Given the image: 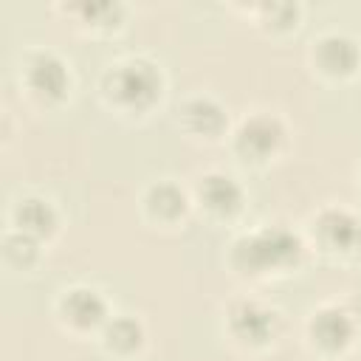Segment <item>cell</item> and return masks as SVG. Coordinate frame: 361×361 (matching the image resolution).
Wrapping results in <instances>:
<instances>
[{
	"mask_svg": "<svg viewBox=\"0 0 361 361\" xmlns=\"http://www.w3.org/2000/svg\"><path fill=\"white\" fill-rule=\"evenodd\" d=\"M299 259H302V240L282 226H265L259 231H251L240 237L231 251L234 268L254 276L296 265Z\"/></svg>",
	"mask_w": 361,
	"mask_h": 361,
	"instance_id": "1",
	"label": "cell"
},
{
	"mask_svg": "<svg viewBox=\"0 0 361 361\" xmlns=\"http://www.w3.org/2000/svg\"><path fill=\"white\" fill-rule=\"evenodd\" d=\"M164 79L161 71L147 59H124L104 71L102 93L110 104L127 113H141L152 107L161 96Z\"/></svg>",
	"mask_w": 361,
	"mask_h": 361,
	"instance_id": "2",
	"label": "cell"
},
{
	"mask_svg": "<svg viewBox=\"0 0 361 361\" xmlns=\"http://www.w3.org/2000/svg\"><path fill=\"white\" fill-rule=\"evenodd\" d=\"M285 141V127L276 116L271 113H257L245 118L234 135V149L245 161H268L271 155L279 152Z\"/></svg>",
	"mask_w": 361,
	"mask_h": 361,
	"instance_id": "3",
	"label": "cell"
},
{
	"mask_svg": "<svg viewBox=\"0 0 361 361\" xmlns=\"http://www.w3.org/2000/svg\"><path fill=\"white\" fill-rule=\"evenodd\" d=\"M313 234L327 251L336 254L361 251V220L347 209H324L313 223Z\"/></svg>",
	"mask_w": 361,
	"mask_h": 361,
	"instance_id": "4",
	"label": "cell"
},
{
	"mask_svg": "<svg viewBox=\"0 0 361 361\" xmlns=\"http://www.w3.org/2000/svg\"><path fill=\"white\" fill-rule=\"evenodd\" d=\"M68 82H71L68 68L56 54L37 51V54L28 56V62H25V85L31 87L34 96L51 99V102L62 99L65 90H68Z\"/></svg>",
	"mask_w": 361,
	"mask_h": 361,
	"instance_id": "5",
	"label": "cell"
},
{
	"mask_svg": "<svg viewBox=\"0 0 361 361\" xmlns=\"http://www.w3.org/2000/svg\"><path fill=\"white\" fill-rule=\"evenodd\" d=\"M228 330L237 341L259 347L276 333V313L262 307L259 302H237L228 310Z\"/></svg>",
	"mask_w": 361,
	"mask_h": 361,
	"instance_id": "6",
	"label": "cell"
},
{
	"mask_svg": "<svg viewBox=\"0 0 361 361\" xmlns=\"http://www.w3.org/2000/svg\"><path fill=\"white\" fill-rule=\"evenodd\" d=\"M307 333L313 338V344L324 353H338L353 341L355 333V319L350 316V310L341 307H322L313 313Z\"/></svg>",
	"mask_w": 361,
	"mask_h": 361,
	"instance_id": "7",
	"label": "cell"
},
{
	"mask_svg": "<svg viewBox=\"0 0 361 361\" xmlns=\"http://www.w3.org/2000/svg\"><path fill=\"white\" fill-rule=\"evenodd\" d=\"M361 51L347 34H324L313 42V62L327 76H350L358 68Z\"/></svg>",
	"mask_w": 361,
	"mask_h": 361,
	"instance_id": "8",
	"label": "cell"
},
{
	"mask_svg": "<svg viewBox=\"0 0 361 361\" xmlns=\"http://www.w3.org/2000/svg\"><path fill=\"white\" fill-rule=\"evenodd\" d=\"M197 200L206 212L217 217H231L243 209V189L226 172H209L197 183Z\"/></svg>",
	"mask_w": 361,
	"mask_h": 361,
	"instance_id": "9",
	"label": "cell"
},
{
	"mask_svg": "<svg viewBox=\"0 0 361 361\" xmlns=\"http://www.w3.org/2000/svg\"><path fill=\"white\" fill-rule=\"evenodd\" d=\"M59 313H62V319L71 327H76V330H93V327H99L104 322L107 305H104L102 293L93 290V288H71L59 299Z\"/></svg>",
	"mask_w": 361,
	"mask_h": 361,
	"instance_id": "10",
	"label": "cell"
},
{
	"mask_svg": "<svg viewBox=\"0 0 361 361\" xmlns=\"http://www.w3.org/2000/svg\"><path fill=\"white\" fill-rule=\"evenodd\" d=\"M180 124L189 135H200V138H217L226 127V110L209 99V96H195L189 102H183L180 107Z\"/></svg>",
	"mask_w": 361,
	"mask_h": 361,
	"instance_id": "11",
	"label": "cell"
},
{
	"mask_svg": "<svg viewBox=\"0 0 361 361\" xmlns=\"http://www.w3.org/2000/svg\"><path fill=\"white\" fill-rule=\"evenodd\" d=\"M14 226H17V231H25V234L42 240V237L54 234V228H56V212L42 197H25V200H20L14 206Z\"/></svg>",
	"mask_w": 361,
	"mask_h": 361,
	"instance_id": "12",
	"label": "cell"
},
{
	"mask_svg": "<svg viewBox=\"0 0 361 361\" xmlns=\"http://www.w3.org/2000/svg\"><path fill=\"white\" fill-rule=\"evenodd\" d=\"M144 206H147V214L152 220H161V223H172L178 220L183 212H186V195L180 186H175L172 180H158L147 189L144 195Z\"/></svg>",
	"mask_w": 361,
	"mask_h": 361,
	"instance_id": "13",
	"label": "cell"
},
{
	"mask_svg": "<svg viewBox=\"0 0 361 361\" xmlns=\"http://www.w3.org/2000/svg\"><path fill=\"white\" fill-rule=\"evenodd\" d=\"M144 341V327L133 316H118L104 327V347L113 353H135Z\"/></svg>",
	"mask_w": 361,
	"mask_h": 361,
	"instance_id": "14",
	"label": "cell"
},
{
	"mask_svg": "<svg viewBox=\"0 0 361 361\" xmlns=\"http://www.w3.org/2000/svg\"><path fill=\"white\" fill-rule=\"evenodd\" d=\"M39 240L37 237H31V234H25V231H8L6 234V240H3V254H6V259L11 262V265H17V268H28L34 259H37V254H39Z\"/></svg>",
	"mask_w": 361,
	"mask_h": 361,
	"instance_id": "15",
	"label": "cell"
},
{
	"mask_svg": "<svg viewBox=\"0 0 361 361\" xmlns=\"http://www.w3.org/2000/svg\"><path fill=\"white\" fill-rule=\"evenodd\" d=\"M262 14H265V20H268L271 25H276V28H288V25L296 23L299 8L290 6V3H265V6H262Z\"/></svg>",
	"mask_w": 361,
	"mask_h": 361,
	"instance_id": "16",
	"label": "cell"
},
{
	"mask_svg": "<svg viewBox=\"0 0 361 361\" xmlns=\"http://www.w3.org/2000/svg\"><path fill=\"white\" fill-rule=\"evenodd\" d=\"M79 11H82L87 20H93V23H110V20L118 17L121 8H118L116 3H82Z\"/></svg>",
	"mask_w": 361,
	"mask_h": 361,
	"instance_id": "17",
	"label": "cell"
},
{
	"mask_svg": "<svg viewBox=\"0 0 361 361\" xmlns=\"http://www.w3.org/2000/svg\"><path fill=\"white\" fill-rule=\"evenodd\" d=\"M353 305H355V313H350V316H355V319H361V296H355V302H353Z\"/></svg>",
	"mask_w": 361,
	"mask_h": 361,
	"instance_id": "18",
	"label": "cell"
}]
</instances>
